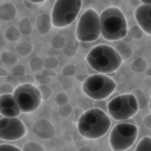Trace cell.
I'll return each mask as SVG.
<instances>
[{
	"instance_id": "6da1fadb",
	"label": "cell",
	"mask_w": 151,
	"mask_h": 151,
	"mask_svg": "<svg viewBox=\"0 0 151 151\" xmlns=\"http://www.w3.org/2000/svg\"><path fill=\"white\" fill-rule=\"evenodd\" d=\"M110 127V117L98 107L83 112L77 120V130L86 139H99L109 132Z\"/></svg>"
},
{
	"instance_id": "7a4b0ae2",
	"label": "cell",
	"mask_w": 151,
	"mask_h": 151,
	"mask_svg": "<svg viewBox=\"0 0 151 151\" xmlns=\"http://www.w3.org/2000/svg\"><path fill=\"white\" fill-rule=\"evenodd\" d=\"M122 57L114 47L109 45H97L86 55V63L97 73L110 74L116 72L122 65Z\"/></svg>"
},
{
	"instance_id": "3957f363",
	"label": "cell",
	"mask_w": 151,
	"mask_h": 151,
	"mask_svg": "<svg viewBox=\"0 0 151 151\" xmlns=\"http://www.w3.org/2000/svg\"><path fill=\"white\" fill-rule=\"evenodd\" d=\"M101 37L110 41H118L127 35V21L118 7H107L100 13Z\"/></svg>"
},
{
	"instance_id": "277c9868",
	"label": "cell",
	"mask_w": 151,
	"mask_h": 151,
	"mask_svg": "<svg viewBox=\"0 0 151 151\" xmlns=\"http://www.w3.org/2000/svg\"><path fill=\"white\" fill-rule=\"evenodd\" d=\"M116 81L106 74L96 73L86 77L83 80V92L93 100H104L116 90Z\"/></svg>"
},
{
	"instance_id": "5b68a950",
	"label": "cell",
	"mask_w": 151,
	"mask_h": 151,
	"mask_svg": "<svg viewBox=\"0 0 151 151\" xmlns=\"http://www.w3.org/2000/svg\"><path fill=\"white\" fill-rule=\"evenodd\" d=\"M138 137V126L133 122L117 123L110 132L109 143L112 151L129 150Z\"/></svg>"
},
{
	"instance_id": "8992f818",
	"label": "cell",
	"mask_w": 151,
	"mask_h": 151,
	"mask_svg": "<svg viewBox=\"0 0 151 151\" xmlns=\"http://www.w3.org/2000/svg\"><path fill=\"white\" fill-rule=\"evenodd\" d=\"M139 111V104L133 93H125L113 97L107 103V112L110 117L118 122L132 118Z\"/></svg>"
},
{
	"instance_id": "52a82bcc",
	"label": "cell",
	"mask_w": 151,
	"mask_h": 151,
	"mask_svg": "<svg viewBox=\"0 0 151 151\" xmlns=\"http://www.w3.org/2000/svg\"><path fill=\"white\" fill-rule=\"evenodd\" d=\"M76 35L80 42H92L101 35L100 14H98L96 9L87 8L80 15L77 24Z\"/></svg>"
},
{
	"instance_id": "ba28073f",
	"label": "cell",
	"mask_w": 151,
	"mask_h": 151,
	"mask_svg": "<svg viewBox=\"0 0 151 151\" xmlns=\"http://www.w3.org/2000/svg\"><path fill=\"white\" fill-rule=\"evenodd\" d=\"M83 0H55L52 8V22L57 28L70 26L78 17Z\"/></svg>"
},
{
	"instance_id": "9c48e42d",
	"label": "cell",
	"mask_w": 151,
	"mask_h": 151,
	"mask_svg": "<svg viewBox=\"0 0 151 151\" xmlns=\"http://www.w3.org/2000/svg\"><path fill=\"white\" fill-rule=\"evenodd\" d=\"M13 96L15 97L19 107L22 113H32L40 106L42 101V97L38 86L33 84H21L14 88Z\"/></svg>"
},
{
	"instance_id": "30bf717a",
	"label": "cell",
	"mask_w": 151,
	"mask_h": 151,
	"mask_svg": "<svg viewBox=\"0 0 151 151\" xmlns=\"http://www.w3.org/2000/svg\"><path fill=\"white\" fill-rule=\"evenodd\" d=\"M26 134V126L18 117H1L0 118V139L1 140H18Z\"/></svg>"
},
{
	"instance_id": "8fae6325",
	"label": "cell",
	"mask_w": 151,
	"mask_h": 151,
	"mask_svg": "<svg viewBox=\"0 0 151 151\" xmlns=\"http://www.w3.org/2000/svg\"><path fill=\"white\" fill-rule=\"evenodd\" d=\"M0 113L1 117H18L21 113L19 104L13 93L0 96Z\"/></svg>"
},
{
	"instance_id": "7c38bea8",
	"label": "cell",
	"mask_w": 151,
	"mask_h": 151,
	"mask_svg": "<svg viewBox=\"0 0 151 151\" xmlns=\"http://www.w3.org/2000/svg\"><path fill=\"white\" fill-rule=\"evenodd\" d=\"M134 19L137 25L146 33L151 35V5L142 4L134 9Z\"/></svg>"
},
{
	"instance_id": "4fadbf2b",
	"label": "cell",
	"mask_w": 151,
	"mask_h": 151,
	"mask_svg": "<svg viewBox=\"0 0 151 151\" xmlns=\"http://www.w3.org/2000/svg\"><path fill=\"white\" fill-rule=\"evenodd\" d=\"M32 130L37 137H39L41 139H46V140L53 138V136L55 133V129L52 125V123L44 118L35 120L32 125Z\"/></svg>"
},
{
	"instance_id": "5bb4252c",
	"label": "cell",
	"mask_w": 151,
	"mask_h": 151,
	"mask_svg": "<svg viewBox=\"0 0 151 151\" xmlns=\"http://www.w3.org/2000/svg\"><path fill=\"white\" fill-rule=\"evenodd\" d=\"M53 26V22H52V17H50L48 14H39L37 17V31L41 34V35H45L47 34L51 28Z\"/></svg>"
},
{
	"instance_id": "9a60e30c",
	"label": "cell",
	"mask_w": 151,
	"mask_h": 151,
	"mask_svg": "<svg viewBox=\"0 0 151 151\" xmlns=\"http://www.w3.org/2000/svg\"><path fill=\"white\" fill-rule=\"evenodd\" d=\"M15 14H17V9H15L13 4L5 2V4L1 5V7H0V18L4 21L13 20L15 18Z\"/></svg>"
},
{
	"instance_id": "2e32d148",
	"label": "cell",
	"mask_w": 151,
	"mask_h": 151,
	"mask_svg": "<svg viewBox=\"0 0 151 151\" xmlns=\"http://www.w3.org/2000/svg\"><path fill=\"white\" fill-rule=\"evenodd\" d=\"M114 48L119 53V55L122 57L123 60H127L132 54V48L130 47V45L127 42H119V44H117V46Z\"/></svg>"
},
{
	"instance_id": "e0dca14e",
	"label": "cell",
	"mask_w": 151,
	"mask_h": 151,
	"mask_svg": "<svg viewBox=\"0 0 151 151\" xmlns=\"http://www.w3.org/2000/svg\"><path fill=\"white\" fill-rule=\"evenodd\" d=\"M147 68V63L146 60L143 58V57H139L137 59H134L131 64V70L136 73H142V72H145Z\"/></svg>"
},
{
	"instance_id": "ac0fdd59",
	"label": "cell",
	"mask_w": 151,
	"mask_h": 151,
	"mask_svg": "<svg viewBox=\"0 0 151 151\" xmlns=\"http://www.w3.org/2000/svg\"><path fill=\"white\" fill-rule=\"evenodd\" d=\"M4 34H5V37H6L7 40H9V41H17V40L20 39L21 32L19 31V28L17 26H9V27L6 28V31H5Z\"/></svg>"
},
{
	"instance_id": "d6986e66",
	"label": "cell",
	"mask_w": 151,
	"mask_h": 151,
	"mask_svg": "<svg viewBox=\"0 0 151 151\" xmlns=\"http://www.w3.org/2000/svg\"><path fill=\"white\" fill-rule=\"evenodd\" d=\"M1 61L6 65V66H14L18 63V57L8 51H4L1 53Z\"/></svg>"
},
{
	"instance_id": "ffe728a7",
	"label": "cell",
	"mask_w": 151,
	"mask_h": 151,
	"mask_svg": "<svg viewBox=\"0 0 151 151\" xmlns=\"http://www.w3.org/2000/svg\"><path fill=\"white\" fill-rule=\"evenodd\" d=\"M32 50H33L32 44H29V42H27V41H20V42L15 46V51H17V52L19 53V55H21V57L28 55V54L32 52Z\"/></svg>"
},
{
	"instance_id": "44dd1931",
	"label": "cell",
	"mask_w": 151,
	"mask_h": 151,
	"mask_svg": "<svg viewBox=\"0 0 151 151\" xmlns=\"http://www.w3.org/2000/svg\"><path fill=\"white\" fill-rule=\"evenodd\" d=\"M18 28L21 32V34H24V35H29L32 33V25H31V21L27 18H24L19 21Z\"/></svg>"
},
{
	"instance_id": "7402d4cb",
	"label": "cell",
	"mask_w": 151,
	"mask_h": 151,
	"mask_svg": "<svg viewBox=\"0 0 151 151\" xmlns=\"http://www.w3.org/2000/svg\"><path fill=\"white\" fill-rule=\"evenodd\" d=\"M134 151H151V137L149 136L143 137L138 142Z\"/></svg>"
},
{
	"instance_id": "603a6c76",
	"label": "cell",
	"mask_w": 151,
	"mask_h": 151,
	"mask_svg": "<svg viewBox=\"0 0 151 151\" xmlns=\"http://www.w3.org/2000/svg\"><path fill=\"white\" fill-rule=\"evenodd\" d=\"M28 65H29L31 71H33V72H40V71L45 67V66H44V60H42L40 57H34V58H32V59L29 60Z\"/></svg>"
},
{
	"instance_id": "cb8c5ba5",
	"label": "cell",
	"mask_w": 151,
	"mask_h": 151,
	"mask_svg": "<svg viewBox=\"0 0 151 151\" xmlns=\"http://www.w3.org/2000/svg\"><path fill=\"white\" fill-rule=\"evenodd\" d=\"M77 50H78V45L74 41H66L65 46L63 47V51L66 57H73L77 53Z\"/></svg>"
},
{
	"instance_id": "d4e9b609",
	"label": "cell",
	"mask_w": 151,
	"mask_h": 151,
	"mask_svg": "<svg viewBox=\"0 0 151 151\" xmlns=\"http://www.w3.org/2000/svg\"><path fill=\"white\" fill-rule=\"evenodd\" d=\"M65 44H66V39L61 34H55L51 39V45L53 48H63L65 46Z\"/></svg>"
},
{
	"instance_id": "484cf974",
	"label": "cell",
	"mask_w": 151,
	"mask_h": 151,
	"mask_svg": "<svg viewBox=\"0 0 151 151\" xmlns=\"http://www.w3.org/2000/svg\"><path fill=\"white\" fill-rule=\"evenodd\" d=\"M132 93L136 96V98H137V100H138L139 109H144V107L146 106V104H147V99H146L144 92H143L142 90H133Z\"/></svg>"
},
{
	"instance_id": "4316f807",
	"label": "cell",
	"mask_w": 151,
	"mask_h": 151,
	"mask_svg": "<svg viewBox=\"0 0 151 151\" xmlns=\"http://www.w3.org/2000/svg\"><path fill=\"white\" fill-rule=\"evenodd\" d=\"M22 151H45L44 146L35 142H28L24 145Z\"/></svg>"
},
{
	"instance_id": "83f0119b",
	"label": "cell",
	"mask_w": 151,
	"mask_h": 151,
	"mask_svg": "<svg viewBox=\"0 0 151 151\" xmlns=\"http://www.w3.org/2000/svg\"><path fill=\"white\" fill-rule=\"evenodd\" d=\"M25 73H26V70L20 64H17V65L12 66V68H11V74L15 78H21V77L25 76Z\"/></svg>"
},
{
	"instance_id": "f1b7e54d",
	"label": "cell",
	"mask_w": 151,
	"mask_h": 151,
	"mask_svg": "<svg viewBox=\"0 0 151 151\" xmlns=\"http://www.w3.org/2000/svg\"><path fill=\"white\" fill-rule=\"evenodd\" d=\"M143 32H144V31H143L138 25H136V26H132V27H131L130 32L127 31V34H129V38H130V39H140L142 35H143Z\"/></svg>"
},
{
	"instance_id": "f546056e",
	"label": "cell",
	"mask_w": 151,
	"mask_h": 151,
	"mask_svg": "<svg viewBox=\"0 0 151 151\" xmlns=\"http://www.w3.org/2000/svg\"><path fill=\"white\" fill-rule=\"evenodd\" d=\"M72 111H73V107H72V105L68 104V103H67V104H64V105H60L59 109H58V113H59V116L63 117V118L68 117L70 113H72Z\"/></svg>"
},
{
	"instance_id": "4dcf8cb0",
	"label": "cell",
	"mask_w": 151,
	"mask_h": 151,
	"mask_svg": "<svg viewBox=\"0 0 151 151\" xmlns=\"http://www.w3.org/2000/svg\"><path fill=\"white\" fill-rule=\"evenodd\" d=\"M44 66L47 70H53L58 66V59L55 57H47L46 59H44Z\"/></svg>"
},
{
	"instance_id": "1f68e13d",
	"label": "cell",
	"mask_w": 151,
	"mask_h": 151,
	"mask_svg": "<svg viewBox=\"0 0 151 151\" xmlns=\"http://www.w3.org/2000/svg\"><path fill=\"white\" fill-rule=\"evenodd\" d=\"M39 90H40V93H41V97H42V100H46L51 97L52 94V88L48 86V85H38Z\"/></svg>"
},
{
	"instance_id": "d6a6232c",
	"label": "cell",
	"mask_w": 151,
	"mask_h": 151,
	"mask_svg": "<svg viewBox=\"0 0 151 151\" xmlns=\"http://www.w3.org/2000/svg\"><path fill=\"white\" fill-rule=\"evenodd\" d=\"M35 80L39 83V85H47L51 81V76L48 73H40L35 76Z\"/></svg>"
},
{
	"instance_id": "836d02e7",
	"label": "cell",
	"mask_w": 151,
	"mask_h": 151,
	"mask_svg": "<svg viewBox=\"0 0 151 151\" xmlns=\"http://www.w3.org/2000/svg\"><path fill=\"white\" fill-rule=\"evenodd\" d=\"M55 103H57V105H64V104H67L68 103V97H67V94L65 93V92H59L58 94H57V97H55Z\"/></svg>"
},
{
	"instance_id": "e575fe53",
	"label": "cell",
	"mask_w": 151,
	"mask_h": 151,
	"mask_svg": "<svg viewBox=\"0 0 151 151\" xmlns=\"http://www.w3.org/2000/svg\"><path fill=\"white\" fill-rule=\"evenodd\" d=\"M76 71H77V68H76V66L74 65H72V64H70V65H66L64 68H63V76H67V77H71V76H74L76 74Z\"/></svg>"
},
{
	"instance_id": "d590c367",
	"label": "cell",
	"mask_w": 151,
	"mask_h": 151,
	"mask_svg": "<svg viewBox=\"0 0 151 151\" xmlns=\"http://www.w3.org/2000/svg\"><path fill=\"white\" fill-rule=\"evenodd\" d=\"M0 151H22V150L19 149L18 146H15V145L1 143V144H0Z\"/></svg>"
},
{
	"instance_id": "8d00e7d4",
	"label": "cell",
	"mask_w": 151,
	"mask_h": 151,
	"mask_svg": "<svg viewBox=\"0 0 151 151\" xmlns=\"http://www.w3.org/2000/svg\"><path fill=\"white\" fill-rule=\"evenodd\" d=\"M14 90L12 88L11 84H2L1 85V94H6V93H13Z\"/></svg>"
},
{
	"instance_id": "74e56055",
	"label": "cell",
	"mask_w": 151,
	"mask_h": 151,
	"mask_svg": "<svg viewBox=\"0 0 151 151\" xmlns=\"http://www.w3.org/2000/svg\"><path fill=\"white\" fill-rule=\"evenodd\" d=\"M143 123H144V125H145L147 129H151V113H149V114H146V116L144 117Z\"/></svg>"
},
{
	"instance_id": "f35d334b",
	"label": "cell",
	"mask_w": 151,
	"mask_h": 151,
	"mask_svg": "<svg viewBox=\"0 0 151 151\" xmlns=\"http://www.w3.org/2000/svg\"><path fill=\"white\" fill-rule=\"evenodd\" d=\"M24 5L26 7H28V8H35L38 6V4H34V2H32L29 0H24Z\"/></svg>"
},
{
	"instance_id": "ab89813d",
	"label": "cell",
	"mask_w": 151,
	"mask_h": 151,
	"mask_svg": "<svg viewBox=\"0 0 151 151\" xmlns=\"http://www.w3.org/2000/svg\"><path fill=\"white\" fill-rule=\"evenodd\" d=\"M78 151H92V149H91L88 145H84V146H81Z\"/></svg>"
},
{
	"instance_id": "60d3db41",
	"label": "cell",
	"mask_w": 151,
	"mask_h": 151,
	"mask_svg": "<svg viewBox=\"0 0 151 151\" xmlns=\"http://www.w3.org/2000/svg\"><path fill=\"white\" fill-rule=\"evenodd\" d=\"M0 72H1V76H2V77H6V76H7V71H6L4 67L0 68Z\"/></svg>"
},
{
	"instance_id": "b9f144b4",
	"label": "cell",
	"mask_w": 151,
	"mask_h": 151,
	"mask_svg": "<svg viewBox=\"0 0 151 151\" xmlns=\"http://www.w3.org/2000/svg\"><path fill=\"white\" fill-rule=\"evenodd\" d=\"M142 4H145V5H151V0H139Z\"/></svg>"
},
{
	"instance_id": "7bdbcfd3",
	"label": "cell",
	"mask_w": 151,
	"mask_h": 151,
	"mask_svg": "<svg viewBox=\"0 0 151 151\" xmlns=\"http://www.w3.org/2000/svg\"><path fill=\"white\" fill-rule=\"evenodd\" d=\"M29 1H32V2H34V4H38V5H40V4H42L45 0H29Z\"/></svg>"
},
{
	"instance_id": "ee69618b",
	"label": "cell",
	"mask_w": 151,
	"mask_h": 151,
	"mask_svg": "<svg viewBox=\"0 0 151 151\" xmlns=\"http://www.w3.org/2000/svg\"><path fill=\"white\" fill-rule=\"evenodd\" d=\"M145 73H146V76H151V67H150V68L147 67L146 71H145Z\"/></svg>"
},
{
	"instance_id": "f6af8a7d",
	"label": "cell",
	"mask_w": 151,
	"mask_h": 151,
	"mask_svg": "<svg viewBox=\"0 0 151 151\" xmlns=\"http://www.w3.org/2000/svg\"><path fill=\"white\" fill-rule=\"evenodd\" d=\"M149 109H150V111H151V97H150V100H149Z\"/></svg>"
}]
</instances>
